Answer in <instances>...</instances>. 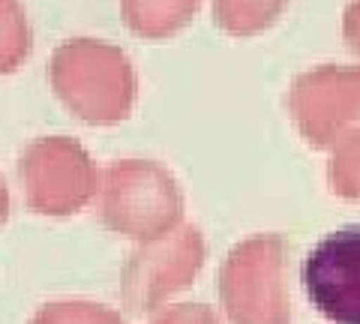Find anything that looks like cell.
<instances>
[{
    "label": "cell",
    "instance_id": "2",
    "mask_svg": "<svg viewBox=\"0 0 360 324\" xmlns=\"http://www.w3.org/2000/svg\"><path fill=\"white\" fill-rule=\"evenodd\" d=\"M103 228L127 240H153L184 226L180 181L156 160H115L99 171L94 195Z\"/></svg>",
    "mask_w": 360,
    "mask_h": 324
},
{
    "label": "cell",
    "instance_id": "1",
    "mask_svg": "<svg viewBox=\"0 0 360 324\" xmlns=\"http://www.w3.org/2000/svg\"><path fill=\"white\" fill-rule=\"evenodd\" d=\"M49 84L60 105L87 127L123 124L139 99L129 54L94 37H72L51 51Z\"/></svg>",
    "mask_w": 360,
    "mask_h": 324
},
{
    "label": "cell",
    "instance_id": "8",
    "mask_svg": "<svg viewBox=\"0 0 360 324\" xmlns=\"http://www.w3.org/2000/svg\"><path fill=\"white\" fill-rule=\"evenodd\" d=\"M201 0H120V18L132 37L162 42L193 25Z\"/></svg>",
    "mask_w": 360,
    "mask_h": 324
},
{
    "label": "cell",
    "instance_id": "15",
    "mask_svg": "<svg viewBox=\"0 0 360 324\" xmlns=\"http://www.w3.org/2000/svg\"><path fill=\"white\" fill-rule=\"evenodd\" d=\"M6 219H9V189H6L4 174H0V228L6 226Z\"/></svg>",
    "mask_w": 360,
    "mask_h": 324
},
{
    "label": "cell",
    "instance_id": "9",
    "mask_svg": "<svg viewBox=\"0 0 360 324\" xmlns=\"http://www.w3.org/2000/svg\"><path fill=\"white\" fill-rule=\"evenodd\" d=\"M288 0H213V25L234 39L258 37L276 25Z\"/></svg>",
    "mask_w": 360,
    "mask_h": 324
},
{
    "label": "cell",
    "instance_id": "11",
    "mask_svg": "<svg viewBox=\"0 0 360 324\" xmlns=\"http://www.w3.org/2000/svg\"><path fill=\"white\" fill-rule=\"evenodd\" d=\"M27 324H127V318H123L117 309L96 304V300L66 297V300L42 304L30 316Z\"/></svg>",
    "mask_w": 360,
    "mask_h": 324
},
{
    "label": "cell",
    "instance_id": "13",
    "mask_svg": "<svg viewBox=\"0 0 360 324\" xmlns=\"http://www.w3.org/2000/svg\"><path fill=\"white\" fill-rule=\"evenodd\" d=\"M150 324H222L207 304H174L153 312Z\"/></svg>",
    "mask_w": 360,
    "mask_h": 324
},
{
    "label": "cell",
    "instance_id": "6",
    "mask_svg": "<svg viewBox=\"0 0 360 324\" xmlns=\"http://www.w3.org/2000/svg\"><path fill=\"white\" fill-rule=\"evenodd\" d=\"M285 105L300 138L312 150H330L360 120V63H321L300 72Z\"/></svg>",
    "mask_w": 360,
    "mask_h": 324
},
{
    "label": "cell",
    "instance_id": "14",
    "mask_svg": "<svg viewBox=\"0 0 360 324\" xmlns=\"http://www.w3.org/2000/svg\"><path fill=\"white\" fill-rule=\"evenodd\" d=\"M342 39L360 58V0H348L345 13H342Z\"/></svg>",
    "mask_w": 360,
    "mask_h": 324
},
{
    "label": "cell",
    "instance_id": "12",
    "mask_svg": "<svg viewBox=\"0 0 360 324\" xmlns=\"http://www.w3.org/2000/svg\"><path fill=\"white\" fill-rule=\"evenodd\" d=\"M330 193L345 201H360V127L336 138L328 162Z\"/></svg>",
    "mask_w": 360,
    "mask_h": 324
},
{
    "label": "cell",
    "instance_id": "5",
    "mask_svg": "<svg viewBox=\"0 0 360 324\" xmlns=\"http://www.w3.org/2000/svg\"><path fill=\"white\" fill-rule=\"evenodd\" d=\"M205 261L207 240L198 226H177L162 238L135 243L120 271L123 306L132 316H153L195 283Z\"/></svg>",
    "mask_w": 360,
    "mask_h": 324
},
{
    "label": "cell",
    "instance_id": "10",
    "mask_svg": "<svg viewBox=\"0 0 360 324\" xmlns=\"http://www.w3.org/2000/svg\"><path fill=\"white\" fill-rule=\"evenodd\" d=\"M33 51V33L21 0H0V75L18 72Z\"/></svg>",
    "mask_w": 360,
    "mask_h": 324
},
{
    "label": "cell",
    "instance_id": "3",
    "mask_svg": "<svg viewBox=\"0 0 360 324\" xmlns=\"http://www.w3.org/2000/svg\"><path fill=\"white\" fill-rule=\"evenodd\" d=\"M285 238L276 231L234 243L219 267V304L231 324H291Z\"/></svg>",
    "mask_w": 360,
    "mask_h": 324
},
{
    "label": "cell",
    "instance_id": "7",
    "mask_svg": "<svg viewBox=\"0 0 360 324\" xmlns=\"http://www.w3.org/2000/svg\"><path fill=\"white\" fill-rule=\"evenodd\" d=\"M303 292L330 324H360V226H345L312 247Z\"/></svg>",
    "mask_w": 360,
    "mask_h": 324
},
{
    "label": "cell",
    "instance_id": "4",
    "mask_svg": "<svg viewBox=\"0 0 360 324\" xmlns=\"http://www.w3.org/2000/svg\"><path fill=\"white\" fill-rule=\"evenodd\" d=\"M18 181L27 210L66 219L94 205L99 169L78 138L42 136L18 153Z\"/></svg>",
    "mask_w": 360,
    "mask_h": 324
}]
</instances>
